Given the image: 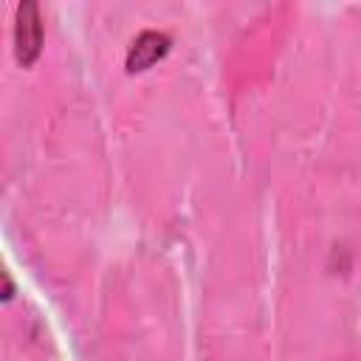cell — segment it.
<instances>
[{"label":"cell","instance_id":"obj_1","mask_svg":"<svg viewBox=\"0 0 361 361\" xmlns=\"http://www.w3.org/2000/svg\"><path fill=\"white\" fill-rule=\"evenodd\" d=\"M42 54V17L39 6L34 0H25L17 6L14 20V56L23 68L34 65Z\"/></svg>","mask_w":361,"mask_h":361},{"label":"cell","instance_id":"obj_2","mask_svg":"<svg viewBox=\"0 0 361 361\" xmlns=\"http://www.w3.org/2000/svg\"><path fill=\"white\" fill-rule=\"evenodd\" d=\"M169 45H172V39L164 31H141L127 51V59H124L127 73H141V71L152 68L158 59H164L169 54Z\"/></svg>","mask_w":361,"mask_h":361}]
</instances>
